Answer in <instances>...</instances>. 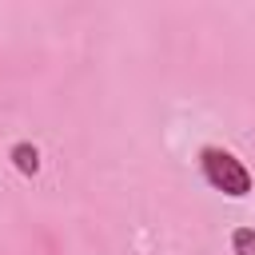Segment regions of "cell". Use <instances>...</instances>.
<instances>
[{
    "label": "cell",
    "mask_w": 255,
    "mask_h": 255,
    "mask_svg": "<svg viewBox=\"0 0 255 255\" xmlns=\"http://www.w3.org/2000/svg\"><path fill=\"white\" fill-rule=\"evenodd\" d=\"M199 171H203V179H207L215 191H223V195H231V199H243V195H251V187H255V179H251V171L243 167V159L231 155L227 147H215V143L199 147Z\"/></svg>",
    "instance_id": "1"
},
{
    "label": "cell",
    "mask_w": 255,
    "mask_h": 255,
    "mask_svg": "<svg viewBox=\"0 0 255 255\" xmlns=\"http://www.w3.org/2000/svg\"><path fill=\"white\" fill-rule=\"evenodd\" d=\"M8 159L16 163V171H20V175H36V171H40V151H36V143H28V139L12 143Z\"/></svg>",
    "instance_id": "2"
},
{
    "label": "cell",
    "mask_w": 255,
    "mask_h": 255,
    "mask_svg": "<svg viewBox=\"0 0 255 255\" xmlns=\"http://www.w3.org/2000/svg\"><path fill=\"white\" fill-rule=\"evenodd\" d=\"M231 255H255V227H235L231 231Z\"/></svg>",
    "instance_id": "3"
}]
</instances>
